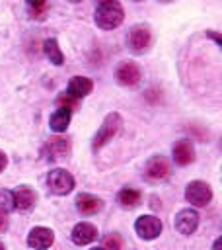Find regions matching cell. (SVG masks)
Masks as SVG:
<instances>
[{"mask_svg": "<svg viewBox=\"0 0 222 250\" xmlns=\"http://www.w3.org/2000/svg\"><path fill=\"white\" fill-rule=\"evenodd\" d=\"M199 225V213L193 209H181L175 217V229L181 234H191Z\"/></svg>", "mask_w": 222, "mask_h": 250, "instance_id": "obj_8", "label": "cell"}, {"mask_svg": "<svg viewBox=\"0 0 222 250\" xmlns=\"http://www.w3.org/2000/svg\"><path fill=\"white\" fill-rule=\"evenodd\" d=\"M92 250H105V248H101V246H95V248H92Z\"/></svg>", "mask_w": 222, "mask_h": 250, "instance_id": "obj_28", "label": "cell"}, {"mask_svg": "<svg viewBox=\"0 0 222 250\" xmlns=\"http://www.w3.org/2000/svg\"><path fill=\"white\" fill-rule=\"evenodd\" d=\"M70 150V141L64 137H53L47 145H45V156L49 160H58L64 158Z\"/></svg>", "mask_w": 222, "mask_h": 250, "instance_id": "obj_9", "label": "cell"}, {"mask_svg": "<svg viewBox=\"0 0 222 250\" xmlns=\"http://www.w3.org/2000/svg\"><path fill=\"white\" fill-rule=\"evenodd\" d=\"M6 227H8V217L4 213H0V232L6 230Z\"/></svg>", "mask_w": 222, "mask_h": 250, "instance_id": "obj_23", "label": "cell"}, {"mask_svg": "<svg viewBox=\"0 0 222 250\" xmlns=\"http://www.w3.org/2000/svg\"><path fill=\"white\" fill-rule=\"evenodd\" d=\"M103 244H105V250H119V248H121V244H123L121 234H117V232L107 234V236H105V240H103Z\"/></svg>", "mask_w": 222, "mask_h": 250, "instance_id": "obj_21", "label": "cell"}, {"mask_svg": "<svg viewBox=\"0 0 222 250\" xmlns=\"http://www.w3.org/2000/svg\"><path fill=\"white\" fill-rule=\"evenodd\" d=\"M97 238V229L90 223H78L72 230V240L76 244H90Z\"/></svg>", "mask_w": 222, "mask_h": 250, "instance_id": "obj_15", "label": "cell"}, {"mask_svg": "<svg viewBox=\"0 0 222 250\" xmlns=\"http://www.w3.org/2000/svg\"><path fill=\"white\" fill-rule=\"evenodd\" d=\"M173 160L179 164V166H185V164H191L195 160V148L189 141H177L173 145Z\"/></svg>", "mask_w": 222, "mask_h": 250, "instance_id": "obj_14", "label": "cell"}, {"mask_svg": "<svg viewBox=\"0 0 222 250\" xmlns=\"http://www.w3.org/2000/svg\"><path fill=\"white\" fill-rule=\"evenodd\" d=\"M92 88H93V84H92V80L86 78V76H74V78L68 82V94H70L72 98H76V100L88 96V94L92 92Z\"/></svg>", "mask_w": 222, "mask_h": 250, "instance_id": "obj_16", "label": "cell"}, {"mask_svg": "<svg viewBox=\"0 0 222 250\" xmlns=\"http://www.w3.org/2000/svg\"><path fill=\"white\" fill-rule=\"evenodd\" d=\"M43 49H45V55L49 57V61H51L53 64H62V62H64V55H62V51L58 49V43H56L55 39H47L45 45H43Z\"/></svg>", "mask_w": 222, "mask_h": 250, "instance_id": "obj_19", "label": "cell"}, {"mask_svg": "<svg viewBox=\"0 0 222 250\" xmlns=\"http://www.w3.org/2000/svg\"><path fill=\"white\" fill-rule=\"evenodd\" d=\"M72 2H80V0H72Z\"/></svg>", "mask_w": 222, "mask_h": 250, "instance_id": "obj_30", "label": "cell"}, {"mask_svg": "<svg viewBox=\"0 0 222 250\" xmlns=\"http://www.w3.org/2000/svg\"><path fill=\"white\" fill-rule=\"evenodd\" d=\"M220 244H222V238H216V242H214V250H220Z\"/></svg>", "mask_w": 222, "mask_h": 250, "instance_id": "obj_26", "label": "cell"}, {"mask_svg": "<svg viewBox=\"0 0 222 250\" xmlns=\"http://www.w3.org/2000/svg\"><path fill=\"white\" fill-rule=\"evenodd\" d=\"M144 172L150 180H164L169 176V162L164 156H154L146 162Z\"/></svg>", "mask_w": 222, "mask_h": 250, "instance_id": "obj_10", "label": "cell"}, {"mask_svg": "<svg viewBox=\"0 0 222 250\" xmlns=\"http://www.w3.org/2000/svg\"><path fill=\"white\" fill-rule=\"evenodd\" d=\"M164 2H167V0H164Z\"/></svg>", "mask_w": 222, "mask_h": 250, "instance_id": "obj_31", "label": "cell"}, {"mask_svg": "<svg viewBox=\"0 0 222 250\" xmlns=\"http://www.w3.org/2000/svg\"><path fill=\"white\" fill-rule=\"evenodd\" d=\"M0 250H6V248H4V244H2V242H0Z\"/></svg>", "mask_w": 222, "mask_h": 250, "instance_id": "obj_29", "label": "cell"}, {"mask_svg": "<svg viewBox=\"0 0 222 250\" xmlns=\"http://www.w3.org/2000/svg\"><path fill=\"white\" fill-rule=\"evenodd\" d=\"M101 4H105V2H115V0H99Z\"/></svg>", "mask_w": 222, "mask_h": 250, "instance_id": "obj_27", "label": "cell"}, {"mask_svg": "<svg viewBox=\"0 0 222 250\" xmlns=\"http://www.w3.org/2000/svg\"><path fill=\"white\" fill-rule=\"evenodd\" d=\"M210 197H212V189H210V186L204 184V182H201V180L191 182V184L187 186V189H185V199H187L189 203L197 205V207L206 205V203L210 201Z\"/></svg>", "mask_w": 222, "mask_h": 250, "instance_id": "obj_4", "label": "cell"}, {"mask_svg": "<svg viewBox=\"0 0 222 250\" xmlns=\"http://www.w3.org/2000/svg\"><path fill=\"white\" fill-rule=\"evenodd\" d=\"M6 164H8V158H6V154L0 150V172L6 168Z\"/></svg>", "mask_w": 222, "mask_h": 250, "instance_id": "obj_24", "label": "cell"}, {"mask_svg": "<svg viewBox=\"0 0 222 250\" xmlns=\"http://www.w3.org/2000/svg\"><path fill=\"white\" fill-rule=\"evenodd\" d=\"M134 229H136V234L140 238L152 240V238H156L162 232V223H160V219H156L152 215H142V217L136 219Z\"/></svg>", "mask_w": 222, "mask_h": 250, "instance_id": "obj_5", "label": "cell"}, {"mask_svg": "<svg viewBox=\"0 0 222 250\" xmlns=\"http://www.w3.org/2000/svg\"><path fill=\"white\" fill-rule=\"evenodd\" d=\"M117 80H119V84H123V86H134V84H138V80H140V68H138L134 62L127 61V62H123V64L117 68Z\"/></svg>", "mask_w": 222, "mask_h": 250, "instance_id": "obj_11", "label": "cell"}, {"mask_svg": "<svg viewBox=\"0 0 222 250\" xmlns=\"http://www.w3.org/2000/svg\"><path fill=\"white\" fill-rule=\"evenodd\" d=\"M14 209V197H12V191H6V189H0V213H8Z\"/></svg>", "mask_w": 222, "mask_h": 250, "instance_id": "obj_20", "label": "cell"}, {"mask_svg": "<svg viewBox=\"0 0 222 250\" xmlns=\"http://www.w3.org/2000/svg\"><path fill=\"white\" fill-rule=\"evenodd\" d=\"M27 2H29L31 8H41V6H45V0H27Z\"/></svg>", "mask_w": 222, "mask_h": 250, "instance_id": "obj_25", "label": "cell"}, {"mask_svg": "<svg viewBox=\"0 0 222 250\" xmlns=\"http://www.w3.org/2000/svg\"><path fill=\"white\" fill-rule=\"evenodd\" d=\"M119 203L123 205V207H136L138 203H140V191L138 189H132V188H123L121 191H119Z\"/></svg>", "mask_w": 222, "mask_h": 250, "instance_id": "obj_18", "label": "cell"}, {"mask_svg": "<svg viewBox=\"0 0 222 250\" xmlns=\"http://www.w3.org/2000/svg\"><path fill=\"white\" fill-rule=\"evenodd\" d=\"M12 197H14V207L19 211H29L35 205V191L27 186H19L12 193Z\"/></svg>", "mask_w": 222, "mask_h": 250, "instance_id": "obj_12", "label": "cell"}, {"mask_svg": "<svg viewBox=\"0 0 222 250\" xmlns=\"http://www.w3.org/2000/svg\"><path fill=\"white\" fill-rule=\"evenodd\" d=\"M70 113H72L70 109H66V107H58V109L51 115V119H49L51 129L56 131V133L66 131V127H68V123H70Z\"/></svg>", "mask_w": 222, "mask_h": 250, "instance_id": "obj_17", "label": "cell"}, {"mask_svg": "<svg viewBox=\"0 0 222 250\" xmlns=\"http://www.w3.org/2000/svg\"><path fill=\"white\" fill-rule=\"evenodd\" d=\"M103 207V201L95 195H90V193H80L76 197V209L82 213V215H95L97 211H101Z\"/></svg>", "mask_w": 222, "mask_h": 250, "instance_id": "obj_13", "label": "cell"}, {"mask_svg": "<svg viewBox=\"0 0 222 250\" xmlns=\"http://www.w3.org/2000/svg\"><path fill=\"white\" fill-rule=\"evenodd\" d=\"M119 125H121V115H119V113H109V115L103 119L99 131L95 133L92 146L97 150V148H101L105 143H109V141L113 139V135L119 131Z\"/></svg>", "mask_w": 222, "mask_h": 250, "instance_id": "obj_2", "label": "cell"}, {"mask_svg": "<svg viewBox=\"0 0 222 250\" xmlns=\"http://www.w3.org/2000/svg\"><path fill=\"white\" fill-rule=\"evenodd\" d=\"M121 21H123V8L119 2H105L99 4V8L95 10V23L101 29H113L121 25Z\"/></svg>", "mask_w": 222, "mask_h": 250, "instance_id": "obj_1", "label": "cell"}, {"mask_svg": "<svg viewBox=\"0 0 222 250\" xmlns=\"http://www.w3.org/2000/svg\"><path fill=\"white\" fill-rule=\"evenodd\" d=\"M53 230L47 227H35L29 234H27V244L35 250H45L53 244Z\"/></svg>", "mask_w": 222, "mask_h": 250, "instance_id": "obj_7", "label": "cell"}, {"mask_svg": "<svg viewBox=\"0 0 222 250\" xmlns=\"http://www.w3.org/2000/svg\"><path fill=\"white\" fill-rule=\"evenodd\" d=\"M127 41H129V47H130L134 53H144V51L150 47V41H152L150 29L144 27V25H136V27L130 29Z\"/></svg>", "mask_w": 222, "mask_h": 250, "instance_id": "obj_6", "label": "cell"}, {"mask_svg": "<svg viewBox=\"0 0 222 250\" xmlns=\"http://www.w3.org/2000/svg\"><path fill=\"white\" fill-rule=\"evenodd\" d=\"M58 104H60V107H66V109H70V111H72V109L76 107L78 100H76V98H72L70 94H66V92H64V94H60V96H58Z\"/></svg>", "mask_w": 222, "mask_h": 250, "instance_id": "obj_22", "label": "cell"}, {"mask_svg": "<svg viewBox=\"0 0 222 250\" xmlns=\"http://www.w3.org/2000/svg\"><path fill=\"white\" fill-rule=\"evenodd\" d=\"M47 184H49V189L56 195H66L68 191H72L74 188V178L70 172L62 170V168H56V170H51L49 176H47Z\"/></svg>", "mask_w": 222, "mask_h": 250, "instance_id": "obj_3", "label": "cell"}]
</instances>
